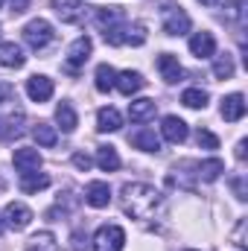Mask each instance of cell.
<instances>
[{"mask_svg": "<svg viewBox=\"0 0 248 251\" xmlns=\"http://www.w3.org/2000/svg\"><path fill=\"white\" fill-rule=\"evenodd\" d=\"M161 204V193L152 184H125L123 187V210L131 219H149Z\"/></svg>", "mask_w": 248, "mask_h": 251, "instance_id": "1", "label": "cell"}, {"mask_svg": "<svg viewBox=\"0 0 248 251\" xmlns=\"http://www.w3.org/2000/svg\"><path fill=\"white\" fill-rule=\"evenodd\" d=\"M143 41H146V29H143L140 24H134V26H128V24H117V26L105 29V44H111V47H123V44H134V47H140Z\"/></svg>", "mask_w": 248, "mask_h": 251, "instance_id": "2", "label": "cell"}, {"mask_svg": "<svg viewBox=\"0 0 248 251\" xmlns=\"http://www.w3.org/2000/svg\"><path fill=\"white\" fill-rule=\"evenodd\" d=\"M24 41H26L32 50H44V47L53 41V26H50V21H44V18L29 21V24L24 26Z\"/></svg>", "mask_w": 248, "mask_h": 251, "instance_id": "3", "label": "cell"}, {"mask_svg": "<svg viewBox=\"0 0 248 251\" xmlns=\"http://www.w3.org/2000/svg\"><path fill=\"white\" fill-rule=\"evenodd\" d=\"M125 231L120 225H102L94 234V251H123Z\"/></svg>", "mask_w": 248, "mask_h": 251, "instance_id": "4", "label": "cell"}, {"mask_svg": "<svg viewBox=\"0 0 248 251\" xmlns=\"http://www.w3.org/2000/svg\"><path fill=\"white\" fill-rule=\"evenodd\" d=\"M91 50H94L91 38H88V35H79V38L70 44V50H67L64 70H67V73H79V67H85V62L91 59Z\"/></svg>", "mask_w": 248, "mask_h": 251, "instance_id": "5", "label": "cell"}, {"mask_svg": "<svg viewBox=\"0 0 248 251\" xmlns=\"http://www.w3.org/2000/svg\"><path fill=\"white\" fill-rule=\"evenodd\" d=\"M12 164H15V170H18L21 176L38 173V167H41V152H38V149H29V146H21V149H15Z\"/></svg>", "mask_w": 248, "mask_h": 251, "instance_id": "6", "label": "cell"}, {"mask_svg": "<svg viewBox=\"0 0 248 251\" xmlns=\"http://www.w3.org/2000/svg\"><path fill=\"white\" fill-rule=\"evenodd\" d=\"M3 216H6V225H9L12 231H24V228H29V222H32V210H29L26 204H21V201H9L6 210H3Z\"/></svg>", "mask_w": 248, "mask_h": 251, "instance_id": "7", "label": "cell"}, {"mask_svg": "<svg viewBox=\"0 0 248 251\" xmlns=\"http://www.w3.org/2000/svg\"><path fill=\"white\" fill-rule=\"evenodd\" d=\"M26 97H29L32 102H47V100L53 97V79H50V76H41V73L29 76V79H26Z\"/></svg>", "mask_w": 248, "mask_h": 251, "instance_id": "8", "label": "cell"}, {"mask_svg": "<svg viewBox=\"0 0 248 251\" xmlns=\"http://www.w3.org/2000/svg\"><path fill=\"white\" fill-rule=\"evenodd\" d=\"M164 32L167 35H184L190 32V15H187L184 9H167L164 12Z\"/></svg>", "mask_w": 248, "mask_h": 251, "instance_id": "9", "label": "cell"}, {"mask_svg": "<svg viewBox=\"0 0 248 251\" xmlns=\"http://www.w3.org/2000/svg\"><path fill=\"white\" fill-rule=\"evenodd\" d=\"M56 15L62 18V24H82L88 15V6H82L79 0H56Z\"/></svg>", "mask_w": 248, "mask_h": 251, "instance_id": "10", "label": "cell"}, {"mask_svg": "<svg viewBox=\"0 0 248 251\" xmlns=\"http://www.w3.org/2000/svg\"><path fill=\"white\" fill-rule=\"evenodd\" d=\"M219 114H222L228 123L243 120V117H246V97H243V94H228V97L222 100V105H219Z\"/></svg>", "mask_w": 248, "mask_h": 251, "instance_id": "11", "label": "cell"}, {"mask_svg": "<svg viewBox=\"0 0 248 251\" xmlns=\"http://www.w3.org/2000/svg\"><path fill=\"white\" fill-rule=\"evenodd\" d=\"M161 134L170 140V143H184L187 134H190V128L181 117H175V114H170V117H164V123H161Z\"/></svg>", "mask_w": 248, "mask_h": 251, "instance_id": "12", "label": "cell"}, {"mask_svg": "<svg viewBox=\"0 0 248 251\" xmlns=\"http://www.w3.org/2000/svg\"><path fill=\"white\" fill-rule=\"evenodd\" d=\"M190 53H193L196 59H210V56L216 53V38H213V32H196V35L190 38Z\"/></svg>", "mask_w": 248, "mask_h": 251, "instance_id": "13", "label": "cell"}, {"mask_svg": "<svg viewBox=\"0 0 248 251\" xmlns=\"http://www.w3.org/2000/svg\"><path fill=\"white\" fill-rule=\"evenodd\" d=\"M143 85H146V79H143L137 70H123V73H117V79H114V88H117L123 97H131V94H137Z\"/></svg>", "mask_w": 248, "mask_h": 251, "instance_id": "14", "label": "cell"}, {"mask_svg": "<svg viewBox=\"0 0 248 251\" xmlns=\"http://www.w3.org/2000/svg\"><path fill=\"white\" fill-rule=\"evenodd\" d=\"M155 111H158V102L155 100H131L128 102V117H131V123H146V120H152L155 117Z\"/></svg>", "mask_w": 248, "mask_h": 251, "instance_id": "15", "label": "cell"}, {"mask_svg": "<svg viewBox=\"0 0 248 251\" xmlns=\"http://www.w3.org/2000/svg\"><path fill=\"white\" fill-rule=\"evenodd\" d=\"M85 201L91 207H108L111 204V187L105 181H91L85 190Z\"/></svg>", "mask_w": 248, "mask_h": 251, "instance_id": "16", "label": "cell"}, {"mask_svg": "<svg viewBox=\"0 0 248 251\" xmlns=\"http://www.w3.org/2000/svg\"><path fill=\"white\" fill-rule=\"evenodd\" d=\"M0 64L9 67V70H18V67L26 64V56H24V50L15 41H3L0 44Z\"/></svg>", "mask_w": 248, "mask_h": 251, "instance_id": "17", "label": "cell"}, {"mask_svg": "<svg viewBox=\"0 0 248 251\" xmlns=\"http://www.w3.org/2000/svg\"><path fill=\"white\" fill-rule=\"evenodd\" d=\"M158 70H161V79L164 82H178L184 76V67L178 64V59L173 53H161L158 56Z\"/></svg>", "mask_w": 248, "mask_h": 251, "instance_id": "18", "label": "cell"}, {"mask_svg": "<svg viewBox=\"0 0 248 251\" xmlns=\"http://www.w3.org/2000/svg\"><path fill=\"white\" fill-rule=\"evenodd\" d=\"M97 128L99 131H120L123 128V117H120V111L117 108H99V114H97Z\"/></svg>", "mask_w": 248, "mask_h": 251, "instance_id": "19", "label": "cell"}, {"mask_svg": "<svg viewBox=\"0 0 248 251\" xmlns=\"http://www.w3.org/2000/svg\"><path fill=\"white\" fill-rule=\"evenodd\" d=\"M131 143H134L137 149H143V152H158V149H161V140H158V134H155L152 128L134 131V134H131Z\"/></svg>", "mask_w": 248, "mask_h": 251, "instance_id": "20", "label": "cell"}, {"mask_svg": "<svg viewBox=\"0 0 248 251\" xmlns=\"http://www.w3.org/2000/svg\"><path fill=\"white\" fill-rule=\"evenodd\" d=\"M56 123L62 126L64 134L76 131V126H79V117H76V111H73V105H70V102H62V105L56 108Z\"/></svg>", "mask_w": 248, "mask_h": 251, "instance_id": "21", "label": "cell"}, {"mask_svg": "<svg viewBox=\"0 0 248 251\" xmlns=\"http://www.w3.org/2000/svg\"><path fill=\"white\" fill-rule=\"evenodd\" d=\"M97 24L102 26V32H105V29H111V26H117V24H123V9H120V6L97 9Z\"/></svg>", "mask_w": 248, "mask_h": 251, "instance_id": "22", "label": "cell"}, {"mask_svg": "<svg viewBox=\"0 0 248 251\" xmlns=\"http://www.w3.org/2000/svg\"><path fill=\"white\" fill-rule=\"evenodd\" d=\"M97 164H99V170H105V173L120 170V155H117V149H114V146H99V149H97Z\"/></svg>", "mask_w": 248, "mask_h": 251, "instance_id": "23", "label": "cell"}, {"mask_svg": "<svg viewBox=\"0 0 248 251\" xmlns=\"http://www.w3.org/2000/svg\"><path fill=\"white\" fill-rule=\"evenodd\" d=\"M26 251H62V246L56 243V237L50 231H41L26 243Z\"/></svg>", "mask_w": 248, "mask_h": 251, "instance_id": "24", "label": "cell"}, {"mask_svg": "<svg viewBox=\"0 0 248 251\" xmlns=\"http://www.w3.org/2000/svg\"><path fill=\"white\" fill-rule=\"evenodd\" d=\"M50 187V176H38V173H29V176H21V190L24 193H38V190Z\"/></svg>", "mask_w": 248, "mask_h": 251, "instance_id": "25", "label": "cell"}, {"mask_svg": "<svg viewBox=\"0 0 248 251\" xmlns=\"http://www.w3.org/2000/svg\"><path fill=\"white\" fill-rule=\"evenodd\" d=\"M114 79H117V73H114L111 64H99L97 67V91L99 94H108L114 88Z\"/></svg>", "mask_w": 248, "mask_h": 251, "instance_id": "26", "label": "cell"}, {"mask_svg": "<svg viewBox=\"0 0 248 251\" xmlns=\"http://www.w3.org/2000/svg\"><path fill=\"white\" fill-rule=\"evenodd\" d=\"M222 173H225V164H222L219 158H210V161H201V164H198V176H201L204 181H216Z\"/></svg>", "mask_w": 248, "mask_h": 251, "instance_id": "27", "label": "cell"}, {"mask_svg": "<svg viewBox=\"0 0 248 251\" xmlns=\"http://www.w3.org/2000/svg\"><path fill=\"white\" fill-rule=\"evenodd\" d=\"M32 137L38 140V146H56V140H59V134H56V128L50 123H38L32 128Z\"/></svg>", "mask_w": 248, "mask_h": 251, "instance_id": "28", "label": "cell"}, {"mask_svg": "<svg viewBox=\"0 0 248 251\" xmlns=\"http://www.w3.org/2000/svg\"><path fill=\"white\" fill-rule=\"evenodd\" d=\"M181 102H184L187 108H204V105H207V91H201V88H187L184 94H181Z\"/></svg>", "mask_w": 248, "mask_h": 251, "instance_id": "29", "label": "cell"}, {"mask_svg": "<svg viewBox=\"0 0 248 251\" xmlns=\"http://www.w3.org/2000/svg\"><path fill=\"white\" fill-rule=\"evenodd\" d=\"M213 76H216V79H231V76H234V62H231L228 53H225L222 59H216V64H213Z\"/></svg>", "mask_w": 248, "mask_h": 251, "instance_id": "30", "label": "cell"}, {"mask_svg": "<svg viewBox=\"0 0 248 251\" xmlns=\"http://www.w3.org/2000/svg\"><path fill=\"white\" fill-rule=\"evenodd\" d=\"M196 140H198V146H201V149H216V146H219V137H216L213 131H207V128H198Z\"/></svg>", "mask_w": 248, "mask_h": 251, "instance_id": "31", "label": "cell"}, {"mask_svg": "<svg viewBox=\"0 0 248 251\" xmlns=\"http://www.w3.org/2000/svg\"><path fill=\"white\" fill-rule=\"evenodd\" d=\"M91 164H94V161H91V158H88L85 152H76V155H73V167H76V170L88 173V170H91Z\"/></svg>", "mask_w": 248, "mask_h": 251, "instance_id": "32", "label": "cell"}, {"mask_svg": "<svg viewBox=\"0 0 248 251\" xmlns=\"http://www.w3.org/2000/svg\"><path fill=\"white\" fill-rule=\"evenodd\" d=\"M234 243L240 246V249H246L248 243H246V222H240L237 225V231H234Z\"/></svg>", "mask_w": 248, "mask_h": 251, "instance_id": "33", "label": "cell"}, {"mask_svg": "<svg viewBox=\"0 0 248 251\" xmlns=\"http://www.w3.org/2000/svg\"><path fill=\"white\" fill-rule=\"evenodd\" d=\"M243 15V0H231L228 3V18H240Z\"/></svg>", "mask_w": 248, "mask_h": 251, "instance_id": "34", "label": "cell"}, {"mask_svg": "<svg viewBox=\"0 0 248 251\" xmlns=\"http://www.w3.org/2000/svg\"><path fill=\"white\" fill-rule=\"evenodd\" d=\"M26 6H29V0H12V12H15V15L26 12Z\"/></svg>", "mask_w": 248, "mask_h": 251, "instance_id": "35", "label": "cell"}, {"mask_svg": "<svg viewBox=\"0 0 248 251\" xmlns=\"http://www.w3.org/2000/svg\"><path fill=\"white\" fill-rule=\"evenodd\" d=\"M237 158H240V161L246 158V140H240V143H237Z\"/></svg>", "mask_w": 248, "mask_h": 251, "instance_id": "36", "label": "cell"}, {"mask_svg": "<svg viewBox=\"0 0 248 251\" xmlns=\"http://www.w3.org/2000/svg\"><path fill=\"white\" fill-rule=\"evenodd\" d=\"M201 3H204V6H213V3H219V0H201Z\"/></svg>", "mask_w": 248, "mask_h": 251, "instance_id": "37", "label": "cell"}, {"mask_svg": "<svg viewBox=\"0 0 248 251\" xmlns=\"http://www.w3.org/2000/svg\"><path fill=\"white\" fill-rule=\"evenodd\" d=\"M0 234H3V219H0Z\"/></svg>", "mask_w": 248, "mask_h": 251, "instance_id": "38", "label": "cell"}, {"mask_svg": "<svg viewBox=\"0 0 248 251\" xmlns=\"http://www.w3.org/2000/svg\"><path fill=\"white\" fill-rule=\"evenodd\" d=\"M0 6H3V0H0Z\"/></svg>", "mask_w": 248, "mask_h": 251, "instance_id": "39", "label": "cell"}]
</instances>
